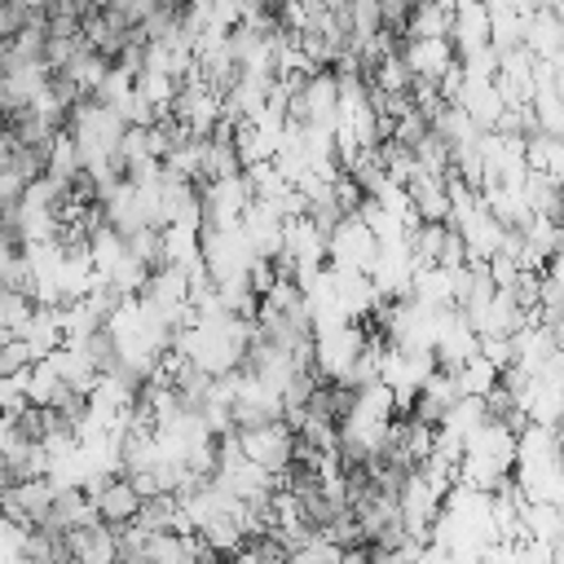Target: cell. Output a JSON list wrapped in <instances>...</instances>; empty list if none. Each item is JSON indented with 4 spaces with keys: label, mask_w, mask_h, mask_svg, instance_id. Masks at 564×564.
Wrapping results in <instances>:
<instances>
[{
    "label": "cell",
    "mask_w": 564,
    "mask_h": 564,
    "mask_svg": "<svg viewBox=\"0 0 564 564\" xmlns=\"http://www.w3.org/2000/svg\"><path fill=\"white\" fill-rule=\"evenodd\" d=\"M88 498H93V511H97V520L106 524V529H128V524H137V516H141V494H137V485L128 480V476H119V471H110V476H93L88 485Z\"/></svg>",
    "instance_id": "obj_1"
},
{
    "label": "cell",
    "mask_w": 564,
    "mask_h": 564,
    "mask_svg": "<svg viewBox=\"0 0 564 564\" xmlns=\"http://www.w3.org/2000/svg\"><path fill=\"white\" fill-rule=\"evenodd\" d=\"M238 449L251 467H260L264 476H282L291 454H295V432L286 423H269V427H256V432H238Z\"/></svg>",
    "instance_id": "obj_2"
},
{
    "label": "cell",
    "mask_w": 564,
    "mask_h": 564,
    "mask_svg": "<svg viewBox=\"0 0 564 564\" xmlns=\"http://www.w3.org/2000/svg\"><path fill=\"white\" fill-rule=\"evenodd\" d=\"M66 546H70V560L75 564H119V533L106 529L101 520L70 529L66 533Z\"/></svg>",
    "instance_id": "obj_3"
},
{
    "label": "cell",
    "mask_w": 564,
    "mask_h": 564,
    "mask_svg": "<svg viewBox=\"0 0 564 564\" xmlns=\"http://www.w3.org/2000/svg\"><path fill=\"white\" fill-rule=\"evenodd\" d=\"M84 172V150H79V141L70 137V132H62L57 141H53V150H48V163H44V181H53V185H62V189H70V181Z\"/></svg>",
    "instance_id": "obj_4"
},
{
    "label": "cell",
    "mask_w": 564,
    "mask_h": 564,
    "mask_svg": "<svg viewBox=\"0 0 564 564\" xmlns=\"http://www.w3.org/2000/svg\"><path fill=\"white\" fill-rule=\"evenodd\" d=\"M40 26H44L40 9H31L26 0H0V44H13Z\"/></svg>",
    "instance_id": "obj_5"
},
{
    "label": "cell",
    "mask_w": 564,
    "mask_h": 564,
    "mask_svg": "<svg viewBox=\"0 0 564 564\" xmlns=\"http://www.w3.org/2000/svg\"><path fill=\"white\" fill-rule=\"evenodd\" d=\"M31 317H35V300H31V295H22V291L0 286V326H4L9 335H22Z\"/></svg>",
    "instance_id": "obj_6"
},
{
    "label": "cell",
    "mask_w": 564,
    "mask_h": 564,
    "mask_svg": "<svg viewBox=\"0 0 564 564\" xmlns=\"http://www.w3.org/2000/svg\"><path fill=\"white\" fill-rule=\"evenodd\" d=\"M31 366H35L31 344H26V339H18V335H9V339L0 344V379H22Z\"/></svg>",
    "instance_id": "obj_7"
},
{
    "label": "cell",
    "mask_w": 564,
    "mask_h": 564,
    "mask_svg": "<svg viewBox=\"0 0 564 564\" xmlns=\"http://www.w3.org/2000/svg\"><path fill=\"white\" fill-rule=\"evenodd\" d=\"M4 339H9V330H4V326H0V344H4Z\"/></svg>",
    "instance_id": "obj_8"
}]
</instances>
